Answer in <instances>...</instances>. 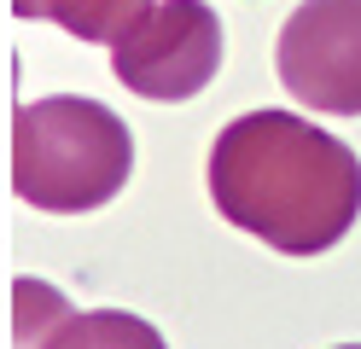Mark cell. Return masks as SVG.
I'll list each match as a JSON object with an SVG mask.
<instances>
[{
	"label": "cell",
	"instance_id": "1",
	"mask_svg": "<svg viewBox=\"0 0 361 349\" xmlns=\"http://www.w3.org/2000/svg\"><path fill=\"white\" fill-rule=\"evenodd\" d=\"M210 198L251 239L321 256L361 216V157L291 111H251L210 146Z\"/></svg>",
	"mask_w": 361,
	"mask_h": 349
},
{
	"label": "cell",
	"instance_id": "2",
	"mask_svg": "<svg viewBox=\"0 0 361 349\" xmlns=\"http://www.w3.org/2000/svg\"><path fill=\"white\" fill-rule=\"evenodd\" d=\"M134 175V134L111 105L47 93L12 116V192L30 209L82 216L111 204Z\"/></svg>",
	"mask_w": 361,
	"mask_h": 349
},
{
	"label": "cell",
	"instance_id": "3",
	"mask_svg": "<svg viewBox=\"0 0 361 349\" xmlns=\"http://www.w3.org/2000/svg\"><path fill=\"white\" fill-rule=\"evenodd\" d=\"M111 70L140 99H192L221 70V18L204 0H152V12L111 47Z\"/></svg>",
	"mask_w": 361,
	"mask_h": 349
},
{
	"label": "cell",
	"instance_id": "4",
	"mask_svg": "<svg viewBox=\"0 0 361 349\" xmlns=\"http://www.w3.org/2000/svg\"><path fill=\"white\" fill-rule=\"evenodd\" d=\"M291 99L326 116H361V0H303L274 41Z\"/></svg>",
	"mask_w": 361,
	"mask_h": 349
},
{
	"label": "cell",
	"instance_id": "5",
	"mask_svg": "<svg viewBox=\"0 0 361 349\" xmlns=\"http://www.w3.org/2000/svg\"><path fill=\"white\" fill-rule=\"evenodd\" d=\"M18 18H53L76 41H105L117 47L134 23L152 12V0H12Z\"/></svg>",
	"mask_w": 361,
	"mask_h": 349
},
{
	"label": "cell",
	"instance_id": "6",
	"mask_svg": "<svg viewBox=\"0 0 361 349\" xmlns=\"http://www.w3.org/2000/svg\"><path fill=\"white\" fill-rule=\"evenodd\" d=\"M47 349H169L164 332L140 314L123 309H87V314H64Z\"/></svg>",
	"mask_w": 361,
	"mask_h": 349
},
{
	"label": "cell",
	"instance_id": "7",
	"mask_svg": "<svg viewBox=\"0 0 361 349\" xmlns=\"http://www.w3.org/2000/svg\"><path fill=\"white\" fill-rule=\"evenodd\" d=\"M64 314H71V302H64L53 286L18 279V349H47V338L59 332Z\"/></svg>",
	"mask_w": 361,
	"mask_h": 349
},
{
	"label": "cell",
	"instance_id": "8",
	"mask_svg": "<svg viewBox=\"0 0 361 349\" xmlns=\"http://www.w3.org/2000/svg\"><path fill=\"white\" fill-rule=\"evenodd\" d=\"M338 349H361V343H338Z\"/></svg>",
	"mask_w": 361,
	"mask_h": 349
}]
</instances>
